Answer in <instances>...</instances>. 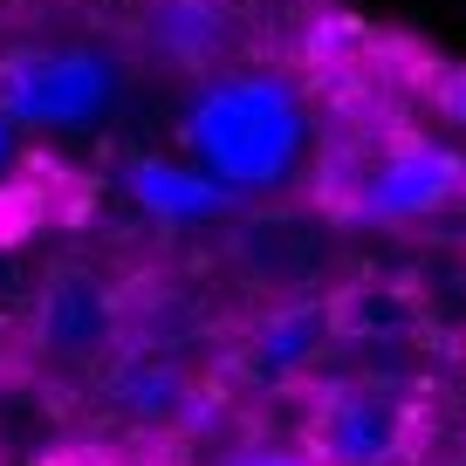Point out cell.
<instances>
[{
	"instance_id": "7c38bea8",
	"label": "cell",
	"mask_w": 466,
	"mask_h": 466,
	"mask_svg": "<svg viewBox=\"0 0 466 466\" xmlns=\"http://www.w3.org/2000/svg\"><path fill=\"white\" fill-rule=\"evenodd\" d=\"M15 151H21V131H15V124H7V116H0V172L15 165Z\"/></svg>"
},
{
	"instance_id": "5b68a950",
	"label": "cell",
	"mask_w": 466,
	"mask_h": 466,
	"mask_svg": "<svg viewBox=\"0 0 466 466\" xmlns=\"http://www.w3.org/2000/svg\"><path fill=\"white\" fill-rule=\"evenodd\" d=\"M240 7L233 0H137V35L145 48L178 76H206L233 62L240 48Z\"/></svg>"
},
{
	"instance_id": "52a82bcc",
	"label": "cell",
	"mask_w": 466,
	"mask_h": 466,
	"mask_svg": "<svg viewBox=\"0 0 466 466\" xmlns=\"http://www.w3.org/2000/svg\"><path fill=\"white\" fill-rule=\"evenodd\" d=\"M110 329H116V309H110V295H103L89 275H62L56 289H48V302H42V336H48V350L83 357V350H103V343H110Z\"/></svg>"
},
{
	"instance_id": "7a4b0ae2",
	"label": "cell",
	"mask_w": 466,
	"mask_h": 466,
	"mask_svg": "<svg viewBox=\"0 0 466 466\" xmlns=\"http://www.w3.org/2000/svg\"><path fill=\"white\" fill-rule=\"evenodd\" d=\"M131 69L103 42H15L0 48V116L35 137L96 131L124 110Z\"/></svg>"
},
{
	"instance_id": "30bf717a",
	"label": "cell",
	"mask_w": 466,
	"mask_h": 466,
	"mask_svg": "<svg viewBox=\"0 0 466 466\" xmlns=\"http://www.w3.org/2000/svg\"><path fill=\"white\" fill-rule=\"evenodd\" d=\"M425 96H432V110L446 116V131L466 145V62H439V69L425 76Z\"/></svg>"
},
{
	"instance_id": "277c9868",
	"label": "cell",
	"mask_w": 466,
	"mask_h": 466,
	"mask_svg": "<svg viewBox=\"0 0 466 466\" xmlns=\"http://www.w3.org/2000/svg\"><path fill=\"white\" fill-rule=\"evenodd\" d=\"M405 405L384 384H343L316 411V460L322 466H391L405 452Z\"/></svg>"
},
{
	"instance_id": "9c48e42d",
	"label": "cell",
	"mask_w": 466,
	"mask_h": 466,
	"mask_svg": "<svg viewBox=\"0 0 466 466\" xmlns=\"http://www.w3.org/2000/svg\"><path fill=\"white\" fill-rule=\"evenodd\" d=\"M124 405L145 411V419H165V411L186 405V378L172 364H131L124 370Z\"/></svg>"
},
{
	"instance_id": "8fae6325",
	"label": "cell",
	"mask_w": 466,
	"mask_h": 466,
	"mask_svg": "<svg viewBox=\"0 0 466 466\" xmlns=\"http://www.w3.org/2000/svg\"><path fill=\"white\" fill-rule=\"evenodd\" d=\"M219 466H322V460L302 452V446H240V452H227Z\"/></svg>"
},
{
	"instance_id": "4fadbf2b",
	"label": "cell",
	"mask_w": 466,
	"mask_h": 466,
	"mask_svg": "<svg viewBox=\"0 0 466 466\" xmlns=\"http://www.w3.org/2000/svg\"><path fill=\"white\" fill-rule=\"evenodd\" d=\"M233 7H240V15H289L295 0H233Z\"/></svg>"
},
{
	"instance_id": "ba28073f",
	"label": "cell",
	"mask_w": 466,
	"mask_h": 466,
	"mask_svg": "<svg viewBox=\"0 0 466 466\" xmlns=\"http://www.w3.org/2000/svg\"><path fill=\"white\" fill-rule=\"evenodd\" d=\"M322 329H329V322H322L309 302H289V309H275V316L261 322L254 357H261V370H281V378H289V370H302L322 350Z\"/></svg>"
},
{
	"instance_id": "6da1fadb",
	"label": "cell",
	"mask_w": 466,
	"mask_h": 466,
	"mask_svg": "<svg viewBox=\"0 0 466 466\" xmlns=\"http://www.w3.org/2000/svg\"><path fill=\"white\" fill-rule=\"evenodd\" d=\"M178 145L233 199H261L309 172L316 103L275 62H219V69L192 76V96L178 110Z\"/></svg>"
},
{
	"instance_id": "3957f363",
	"label": "cell",
	"mask_w": 466,
	"mask_h": 466,
	"mask_svg": "<svg viewBox=\"0 0 466 466\" xmlns=\"http://www.w3.org/2000/svg\"><path fill=\"white\" fill-rule=\"evenodd\" d=\"M329 206H343L357 227H425L466 213V151L432 131H391L350 165Z\"/></svg>"
},
{
	"instance_id": "8992f818",
	"label": "cell",
	"mask_w": 466,
	"mask_h": 466,
	"mask_svg": "<svg viewBox=\"0 0 466 466\" xmlns=\"http://www.w3.org/2000/svg\"><path fill=\"white\" fill-rule=\"evenodd\" d=\"M124 199L137 206L145 219H158V227L186 233V227H213V219H227L233 192L219 186L206 165H192L186 151H137V158H124Z\"/></svg>"
}]
</instances>
